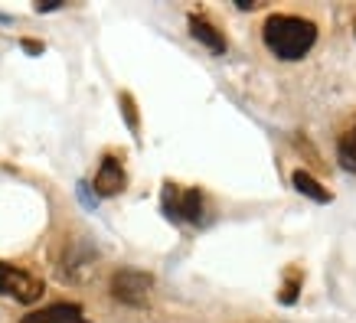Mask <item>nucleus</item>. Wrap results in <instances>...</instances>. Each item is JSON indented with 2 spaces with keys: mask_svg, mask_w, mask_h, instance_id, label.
Masks as SVG:
<instances>
[{
  "mask_svg": "<svg viewBox=\"0 0 356 323\" xmlns=\"http://www.w3.org/2000/svg\"><path fill=\"white\" fill-rule=\"evenodd\" d=\"M261 40L271 53L284 59V63H294V59H304V56L314 49L317 43V26L304 17H291V13H271L265 20V30H261Z\"/></svg>",
  "mask_w": 356,
  "mask_h": 323,
  "instance_id": "nucleus-1",
  "label": "nucleus"
},
{
  "mask_svg": "<svg viewBox=\"0 0 356 323\" xmlns=\"http://www.w3.org/2000/svg\"><path fill=\"white\" fill-rule=\"evenodd\" d=\"M151 291H154V278L144 274V271H134V268H121L115 278H111V297L128 307H144L151 301Z\"/></svg>",
  "mask_w": 356,
  "mask_h": 323,
  "instance_id": "nucleus-2",
  "label": "nucleus"
},
{
  "mask_svg": "<svg viewBox=\"0 0 356 323\" xmlns=\"http://www.w3.org/2000/svg\"><path fill=\"white\" fill-rule=\"evenodd\" d=\"M163 213L173 222H203V193L200 190H180L177 183L163 186Z\"/></svg>",
  "mask_w": 356,
  "mask_h": 323,
  "instance_id": "nucleus-3",
  "label": "nucleus"
},
{
  "mask_svg": "<svg viewBox=\"0 0 356 323\" xmlns=\"http://www.w3.org/2000/svg\"><path fill=\"white\" fill-rule=\"evenodd\" d=\"M0 294H7V297L20 304H33L43 297V281L30 274V271H20L0 261Z\"/></svg>",
  "mask_w": 356,
  "mask_h": 323,
  "instance_id": "nucleus-4",
  "label": "nucleus"
},
{
  "mask_svg": "<svg viewBox=\"0 0 356 323\" xmlns=\"http://www.w3.org/2000/svg\"><path fill=\"white\" fill-rule=\"evenodd\" d=\"M92 186H95V196H118L128 186V173H124L118 157H105L102 160V170H98Z\"/></svg>",
  "mask_w": 356,
  "mask_h": 323,
  "instance_id": "nucleus-5",
  "label": "nucleus"
},
{
  "mask_svg": "<svg viewBox=\"0 0 356 323\" xmlns=\"http://www.w3.org/2000/svg\"><path fill=\"white\" fill-rule=\"evenodd\" d=\"M23 323H88L86 310L79 304H49L43 310H33L23 317Z\"/></svg>",
  "mask_w": 356,
  "mask_h": 323,
  "instance_id": "nucleus-6",
  "label": "nucleus"
},
{
  "mask_svg": "<svg viewBox=\"0 0 356 323\" xmlns=\"http://www.w3.org/2000/svg\"><path fill=\"white\" fill-rule=\"evenodd\" d=\"M190 33H193V36L206 46V49H209V53H216V56L226 53V36H222V33H219L209 20H203V17H196V13L190 17Z\"/></svg>",
  "mask_w": 356,
  "mask_h": 323,
  "instance_id": "nucleus-7",
  "label": "nucleus"
},
{
  "mask_svg": "<svg viewBox=\"0 0 356 323\" xmlns=\"http://www.w3.org/2000/svg\"><path fill=\"white\" fill-rule=\"evenodd\" d=\"M291 183H294V190H298V193H304L307 199H314V203H330V199H334V196L327 193L324 186L317 183V180H314L307 170H294Z\"/></svg>",
  "mask_w": 356,
  "mask_h": 323,
  "instance_id": "nucleus-8",
  "label": "nucleus"
},
{
  "mask_svg": "<svg viewBox=\"0 0 356 323\" xmlns=\"http://www.w3.org/2000/svg\"><path fill=\"white\" fill-rule=\"evenodd\" d=\"M337 160H340L343 170L356 173V124L346 131L343 138H340V144H337Z\"/></svg>",
  "mask_w": 356,
  "mask_h": 323,
  "instance_id": "nucleus-9",
  "label": "nucleus"
},
{
  "mask_svg": "<svg viewBox=\"0 0 356 323\" xmlns=\"http://www.w3.org/2000/svg\"><path fill=\"white\" fill-rule=\"evenodd\" d=\"M301 281L304 274L298 268L288 271V281H284V288H281V304H294L298 301V291H301Z\"/></svg>",
  "mask_w": 356,
  "mask_h": 323,
  "instance_id": "nucleus-10",
  "label": "nucleus"
},
{
  "mask_svg": "<svg viewBox=\"0 0 356 323\" xmlns=\"http://www.w3.org/2000/svg\"><path fill=\"white\" fill-rule=\"evenodd\" d=\"M121 115H124V121H128V128L138 134L140 121H138V105H134V98L128 95V92H121Z\"/></svg>",
  "mask_w": 356,
  "mask_h": 323,
  "instance_id": "nucleus-11",
  "label": "nucleus"
},
{
  "mask_svg": "<svg viewBox=\"0 0 356 323\" xmlns=\"http://www.w3.org/2000/svg\"><path fill=\"white\" fill-rule=\"evenodd\" d=\"M23 49H26V53H30V56H40V53H43V43H40V40H23Z\"/></svg>",
  "mask_w": 356,
  "mask_h": 323,
  "instance_id": "nucleus-12",
  "label": "nucleus"
},
{
  "mask_svg": "<svg viewBox=\"0 0 356 323\" xmlns=\"http://www.w3.org/2000/svg\"><path fill=\"white\" fill-rule=\"evenodd\" d=\"M59 7H63V3H59V0H43V3H36V10H40V13H49V10H59Z\"/></svg>",
  "mask_w": 356,
  "mask_h": 323,
  "instance_id": "nucleus-13",
  "label": "nucleus"
},
{
  "mask_svg": "<svg viewBox=\"0 0 356 323\" xmlns=\"http://www.w3.org/2000/svg\"><path fill=\"white\" fill-rule=\"evenodd\" d=\"M236 7L238 10H255L259 3H255V0H236Z\"/></svg>",
  "mask_w": 356,
  "mask_h": 323,
  "instance_id": "nucleus-14",
  "label": "nucleus"
},
{
  "mask_svg": "<svg viewBox=\"0 0 356 323\" xmlns=\"http://www.w3.org/2000/svg\"><path fill=\"white\" fill-rule=\"evenodd\" d=\"M353 33H356V23H353Z\"/></svg>",
  "mask_w": 356,
  "mask_h": 323,
  "instance_id": "nucleus-15",
  "label": "nucleus"
}]
</instances>
